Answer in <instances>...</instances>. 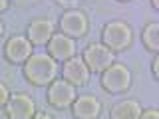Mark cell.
Here are the masks:
<instances>
[{
    "instance_id": "1",
    "label": "cell",
    "mask_w": 159,
    "mask_h": 119,
    "mask_svg": "<svg viewBox=\"0 0 159 119\" xmlns=\"http://www.w3.org/2000/svg\"><path fill=\"white\" fill-rule=\"evenodd\" d=\"M24 76L34 86H50L58 76V62L50 54H32L24 62Z\"/></svg>"
},
{
    "instance_id": "2",
    "label": "cell",
    "mask_w": 159,
    "mask_h": 119,
    "mask_svg": "<svg viewBox=\"0 0 159 119\" xmlns=\"http://www.w3.org/2000/svg\"><path fill=\"white\" fill-rule=\"evenodd\" d=\"M102 40H103V44H106L109 50H113V52H121V50H125L129 44H131L133 32H131V28H129L125 22H121V20H113V22L106 24L103 34H102Z\"/></svg>"
},
{
    "instance_id": "3",
    "label": "cell",
    "mask_w": 159,
    "mask_h": 119,
    "mask_svg": "<svg viewBox=\"0 0 159 119\" xmlns=\"http://www.w3.org/2000/svg\"><path fill=\"white\" fill-rule=\"evenodd\" d=\"M102 86H103V89H107V91H111V93L125 91V89H129V86H131V72H129L123 64L113 62L111 66L102 73Z\"/></svg>"
},
{
    "instance_id": "4",
    "label": "cell",
    "mask_w": 159,
    "mask_h": 119,
    "mask_svg": "<svg viewBox=\"0 0 159 119\" xmlns=\"http://www.w3.org/2000/svg\"><path fill=\"white\" fill-rule=\"evenodd\" d=\"M82 58L88 64L89 72H98V73H103L116 60L113 50H109L106 44H89Z\"/></svg>"
},
{
    "instance_id": "5",
    "label": "cell",
    "mask_w": 159,
    "mask_h": 119,
    "mask_svg": "<svg viewBox=\"0 0 159 119\" xmlns=\"http://www.w3.org/2000/svg\"><path fill=\"white\" fill-rule=\"evenodd\" d=\"M76 97V86L70 83L68 79H54L48 86V101L58 109L72 107Z\"/></svg>"
},
{
    "instance_id": "6",
    "label": "cell",
    "mask_w": 159,
    "mask_h": 119,
    "mask_svg": "<svg viewBox=\"0 0 159 119\" xmlns=\"http://www.w3.org/2000/svg\"><path fill=\"white\" fill-rule=\"evenodd\" d=\"M60 28H62V34H66L70 38H80L88 32V18L84 12L80 10H70V12H64L62 18H60Z\"/></svg>"
},
{
    "instance_id": "7",
    "label": "cell",
    "mask_w": 159,
    "mask_h": 119,
    "mask_svg": "<svg viewBox=\"0 0 159 119\" xmlns=\"http://www.w3.org/2000/svg\"><path fill=\"white\" fill-rule=\"evenodd\" d=\"M6 113L10 119H32L36 115V105H34L32 97L24 95V93H14L6 103Z\"/></svg>"
},
{
    "instance_id": "8",
    "label": "cell",
    "mask_w": 159,
    "mask_h": 119,
    "mask_svg": "<svg viewBox=\"0 0 159 119\" xmlns=\"http://www.w3.org/2000/svg\"><path fill=\"white\" fill-rule=\"evenodd\" d=\"M48 54L54 60H60V62H66V60L74 58L76 54V42L74 38L66 36V34H54L52 40L48 42Z\"/></svg>"
},
{
    "instance_id": "9",
    "label": "cell",
    "mask_w": 159,
    "mask_h": 119,
    "mask_svg": "<svg viewBox=\"0 0 159 119\" xmlns=\"http://www.w3.org/2000/svg\"><path fill=\"white\" fill-rule=\"evenodd\" d=\"M32 46L34 44L28 40V36H12L6 42V58L10 60L12 64H22L32 56Z\"/></svg>"
},
{
    "instance_id": "10",
    "label": "cell",
    "mask_w": 159,
    "mask_h": 119,
    "mask_svg": "<svg viewBox=\"0 0 159 119\" xmlns=\"http://www.w3.org/2000/svg\"><path fill=\"white\" fill-rule=\"evenodd\" d=\"M62 73H64V79H68L70 83L74 86H84V83L89 79V68L88 64L84 62V58H70L64 62V68H62Z\"/></svg>"
},
{
    "instance_id": "11",
    "label": "cell",
    "mask_w": 159,
    "mask_h": 119,
    "mask_svg": "<svg viewBox=\"0 0 159 119\" xmlns=\"http://www.w3.org/2000/svg\"><path fill=\"white\" fill-rule=\"evenodd\" d=\"M72 113L76 119H98L102 113V101L96 95H80L72 103Z\"/></svg>"
},
{
    "instance_id": "12",
    "label": "cell",
    "mask_w": 159,
    "mask_h": 119,
    "mask_svg": "<svg viewBox=\"0 0 159 119\" xmlns=\"http://www.w3.org/2000/svg\"><path fill=\"white\" fill-rule=\"evenodd\" d=\"M26 36L34 46H44L48 44L54 36V24L50 20H34L30 22V26L26 28Z\"/></svg>"
},
{
    "instance_id": "13",
    "label": "cell",
    "mask_w": 159,
    "mask_h": 119,
    "mask_svg": "<svg viewBox=\"0 0 159 119\" xmlns=\"http://www.w3.org/2000/svg\"><path fill=\"white\" fill-rule=\"evenodd\" d=\"M143 113V107L135 99H123L111 107L109 119H139Z\"/></svg>"
},
{
    "instance_id": "14",
    "label": "cell",
    "mask_w": 159,
    "mask_h": 119,
    "mask_svg": "<svg viewBox=\"0 0 159 119\" xmlns=\"http://www.w3.org/2000/svg\"><path fill=\"white\" fill-rule=\"evenodd\" d=\"M141 40L145 44L147 50L151 52H157L159 54V22H151L143 28V34H141Z\"/></svg>"
},
{
    "instance_id": "15",
    "label": "cell",
    "mask_w": 159,
    "mask_h": 119,
    "mask_svg": "<svg viewBox=\"0 0 159 119\" xmlns=\"http://www.w3.org/2000/svg\"><path fill=\"white\" fill-rule=\"evenodd\" d=\"M8 99H10V91H8V87L4 86V83H0V107H6Z\"/></svg>"
},
{
    "instance_id": "16",
    "label": "cell",
    "mask_w": 159,
    "mask_h": 119,
    "mask_svg": "<svg viewBox=\"0 0 159 119\" xmlns=\"http://www.w3.org/2000/svg\"><path fill=\"white\" fill-rule=\"evenodd\" d=\"M139 119H159V109H145Z\"/></svg>"
},
{
    "instance_id": "17",
    "label": "cell",
    "mask_w": 159,
    "mask_h": 119,
    "mask_svg": "<svg viewBox=\"0 0 159 119\" xmlns=\"http://www.w3.org/2000/svg\"><path fill=\"white\" fill-rule=\"evenodd\" d=\"M151 68H153V76L159 79V54L155 56V60H153V66Z\"/></svg>"
},
{
    "instance_id": "18",
    "label": "cell",
    "mask_w": 159,
    "mask_h": 119,
    "mask_svg": "<svg viewBox=\"0 0 159 119\" xmlns=\"http://www.w3.org/2000/svg\"><path fill=\"white\" fill-rule=\"evenodd\" d=\"M32 119H54L52 115H48V113H36Z\"/></svg>"
},
{
    "instance_id": "19",
    "label": "cell",
    "mask_w": 159,
    "mask_h": 119,
    "mask_svg": "<svg viewBox=\"0 0 159 119\" xmlns=\"http://www.w3.org/2000/svg\"><path fill=\"white\" fill-rule=\"evenodd\" d=\"M8 4H10V0H0V12H4L8 8Z\"/></svg>"
},
{
    "instance_id": "20",
    "label": "cell",
    "mask_w": 159,
    "mask_h": 119,
    "mask_svg": "<svg viewBox=\"0 0 159 119\" xmlns=\"http://www.w3.org/2000/svg\"><path fill=\"white\" fill-rule=\"evenodd\" d=\"M151 4H153V8L159 10V0H151Z\"/></svg>"
},
{
    "instance_id": "21",
    "label": "cell",
    "mask_w": 159,
    "mask_h": 119,
    "mask_svg": "<svg viewBox=\"0 0 159 119\" xmlns=\"http://www.w3.org/2000/svg\"><path fill=\"white\" fill-rule=\"evenodd\" d=\"M4 34V24H2V20H0V36Z\"/></svg>"
},
{
    "instance_id": "22",
    "label": "cell",
    "mask_w": 159,
    "mask_h": 119,
    "mask_svg": "<svg viewBox=\"0 0 159 119\" xmlns=\"http://www.w3.org/2000/svg\"><path fill=\"white\" fill-rule=\"evenodd\" d=\"M121 2H129V0H121Z\"/></svg>"
}]
</instances>
